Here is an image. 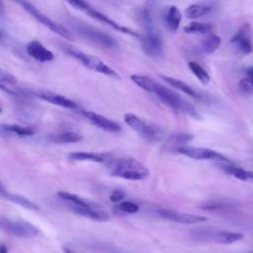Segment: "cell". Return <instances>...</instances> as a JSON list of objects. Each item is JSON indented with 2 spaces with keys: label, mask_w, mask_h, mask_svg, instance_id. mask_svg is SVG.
I'll list each match as a JSON object with an SVG mask.
<instances>
[{
  "label": "cell",
  "mask_w": 253,
  "mask_h": 253,
  "mask_svg": "<svg viewBox=\"0 0 253 253\" xmlns=\"http://www.w3.org/2000/svg\"><path fill=\"white\" fill-rule=\"evenodd\" d=\"M116 209L126 213H135L139 211L138 205L130 201H122L118 203L116 206Z\"/></svg>",
  "instance_id": "d6a6232c"
},
{
  "label": "cell",
  "mask_w": 253,
  "mask_h": 253,
  "mask_svg": "<svg viewBox=\"0 0 253 253\" xmlns=\"http://www.w3.org/2000/svg\"><path fill=\"white\" fill-rule=\"evenodd\" d=\"M34 96L48 102L52 105H56L65 109H69V110H78L80 109L79 106L72 100L59 95V94H55V93H51V92H33L32 93Z\"/></svg>",
  "instance_id": "5bb4252c"
},
{
  "label": "cell",
  "mask_w": 253,
  "mask_h": 253,
  "mask_svg": "<svg viewBox=\"0 0 253 253\" xmlns=\"http://www.w3.org/2000/svg\"><path fill=\"white\" fill-rule=\"evenodd\" d=\"M189 68L192 71V73L199 79L200 82L203 84H208L211 81V77L208 73V71L197 61H190L189 62Z\"/></svg>",
  "instance_id": "f1b7e54d"
},
{
  "label": "cell",
  "mask_w": 253,
  "mask_h": 253,
  "mask_svg": "<svg viewBox=\"0 0 253 253\" xmlns=\"http://www.w3.org/2000/svg\"><path fill=\"white\" fill-rule=\"evenodd\" d=\"M220 43H221V40L218 36L211 35L202 42L201 48L205 53L210 54L214 52L220 46Z\"/></svg>",
  "instance_id": "83f0119b"
},
{
  "label": "cell",
  "mask_w": 253,
  "mask_h": 253,
  "mask_svg": "<svg viewBox=\"0 0 253 253\" xmlns=\"http://www.w3.org/2000/svg\"><path fill=\"white\" fill-rule=\"evenodd\" d=\"M210 238L217 243L221 244H232L234 242H237L241 239H243V234L241 232H235V231H222L217 230L214 232L207 233Z\"/></svg>",
  "instance_id": "ffe728a7"
},
{
  "label": "cell",
  "mask_w": 253,
  "mask_h": 253,
  "mask_svg": "<svg viewBox=\"0 0 253 253\" xmlns=\"http://www.w3.org/2000/svg\"><path fill=\"white\" fill-rule=\"evenodd\" d=\"M239 90L244 94H252L253 93V79L249 77H245L241 79L238 83Z\"/></svg>",
  "instance_id": "836d02e7"
},
{
  "label": "cell",
  "mask_w": 253,
  "mask_h": 253,
  "mask_svg": "<svg viewBox=\"0 0 253 253\" xmlns=\"http://www.w3.org/2000/svg\"><path fill=\"white\" fill-rule=\"evenodd\" d=\"M0 38H1V33H0Z\"/></svg>",
  "instance_id": "b9f144b4"
},
{
  "label": "cell",
  "mask_w": 253,
  "mask_h": 253,
  "mask_svg": "<svg viewBox=\"0 0 253 253\" xmlns=\"http://www.w3.org/2000/svg\"><path fill=\"white\" fill-rule=\"evenodd\" d=\"M82 139V135L75 131H62L58 133L51 134L49 140L54 143H75Z\"/></svg>",
  "instance_id": "484cf974"
},
{
  "label": "cell",
  "mask_w": 253,
  "mask_h": 253,
  "mask_svg": "<svg viewBox=\"0 0 253 253\" xmlns=\"http://www.w3.org/2000/svg\"><path fill=\"white\" fill-rule=\"evenodd\" d=\"M57 196L70 203L71 206H77V207H100L99 205H97L96 203L94 202H91L89 200H86L82 197H79L75 194H72V193H69V192H66V191H59L57 193Z\"/></svg>",
  "instance_id": "603a6c76"
},
{
  "label": "cell",
  "mask_w": 253,
  "mask_h": 253,
  "mask_svg": "<svg viewBox=\"0 0 253 253\" xmlns=\"http://www.w3.org/2000/svg\"><path fill=\"white\" fill-rule=\"evenodd\" d=\"M69 5H71L72 7H74L75 9L77 10H80L84 13H86L87 15H89L91 18L103 23V24H106L108 25L109 27H111L112 29L120 32V33H123V34H126V35H129V36H133V37H136V38H140V35L137 34L136 32L115 22L114 20L110 19L108 16H106L105 14L101 13L100 11L96 10L95 8H93L92 6H90L85 0H65Z\"/></svg>",
  "instance_id": "8992f818"
},
{
  "label": "cell",
  "mask_w": 253,
  "mask_h": 253,
  "mask_svg": "<svg viewBox=\"0 0 253 253\" xmlns=\"http://www.w3.org/2000/svg\"><path fill=\"white\" fill-rule=\"evenodd\" d=\"M71 210L84 217H88L90 219L96 221H107L109 220V214L101 209V207H77L71 206Z\"/></svg>",
  "instance_id": "ac0fdd59"
},
{
  "label": "cell",
  "mask_w": 253,
  "mask_h": 253,
  "mask_svg": "<svg viewBox=\"0 0 253 253\" xmlns=\"http://www.w3.org/2000/svg\"><path fill=\"white\" fill-rule=\"evenodd\" d=\"M64 252L65 253H75V252H73L71 249H69V248H64Z\"/></svg>",
  "instance_id": "ab89813d"
},
{
  "label": "cell",
  "mask_w": 253,
  "mask_h": 253,
  "mask_svg": "<svg viewBox=\"0 0 253 253\" xmlns=\"http://www.w3.org/2000/svg\"><path fill=\"white\" fill-rule=\"evenodd\" d=\"M252 28L248 23H244L235 35L230 39V42L236 46L242 54H250L253 51Z\"/></svg>",
  "instance_id": "8fae6325"
},
{
  "label": "cell",
  "mask_w": 253,
  "mask_h": 253,
  "mask_svg": "<svg viewBox=\"0 0 253 253\" xmlns=\"http://www.w3.org/2000/svg\"><path fill=\"white\" fill-rule=\"evenodd\" d=\"M193 138H194L193 134L185 133V132H176V133H173V134L170 135V137L168 138V141L173 144L172 147L176 148L178 146L187 144Z\"/></svg>",
  "instance_id": "1f68e13d"
},
{
  "label": "cell",
  "mask_w": 253,
  "mask_h": 253,
  "mask_svg": "<svg viewBox=\"0 0 253 253\" xmlns=\"http://www.w3.org/2000/svg\"><path fill=\"white\" fill-rule=\"evenodd\" d=\"M217 166L226 174L233 176L237 180L253 183V171L246 170L244 168L238 167L233 163L227 162H217Z\"/></svg>",
  "instance_id": "e0dca14e"
},
{
  "label": "cell",
  "mask_w": 253,
  "mask_h": 253,
  "mask_svg": "<svg viewBox=\"0 0 253 253\" xmlns=\"http://www.w3.org/2000/svg\"><path fill=\"white\" fill-rule=\"evenodd\" d=\"M108 251L110 253H132V252H128V251H126L124 249H117V248H109Z\"/></svg>",
  "instance_id": "d590c367"
},
{
  "label": "cell",
  "mask_w": 253,
  "mask_h": 253,
  "mask_svg": "<svg viewBox=\"0 0 253 253\" xmlns=\"http://www.w3.org/2000/svg\"><path fill=\"white\" fill-rule=\"evenodd\" d=\"M27 53L40 62H49L54 58L53 53L39 41H31L28 43Z\"/></svg>",
  "instance_id": "9a60e30c"
},
{
  "label": "cell",
  "mask_w": 253,
  "mask_h": 253,
  "mask_svg": "<svg viewBox=\"0 0 253 253\" xmlns=\"http://www.w3.org/2000/svg\"><path fill=\"white\" fill-rule=\"evenodd\" d=\"M85 118H87L93 125H95L97 127L109 131V132H119L122 127L121 125L111 119H108L100 114H97L92 111H81Z\"/></svg>",
  "instance_id": "4fadbf2b"
},
{
  "label": "cell",
  "mask_w": 253,
  "mask_h": 253,
  "mask_svg": "<svg viewBox=\"0 0 253 253\" xmlns=\"http://www.w3.org/2000/svg\"><path fill=\"white\" fill-rule=\"evenodd\" d=\"M68 158L72 161H92L97 163H108L113 159V155L110 153L75 151V152L69 153Z\"/></svg>",
  "instance_id": "2e32d148"
},
{
  "label": "cell",
  "mask_w": 253,
  "mask_h": 253,
  "mask_svg": "<svg viewBox=\"0 0 253 253\" xmlns=\"http://www.w3.org/2000/svg\"><path fill=\"white\" fill-rule=\"evenodd\" d=\"M125 123L132 128L139 136L148 142H159L164 138V130L153 123H147L132 113H126Z\"/></svg>",
  "instance_id": "3957f363"
},
{
  "label": "cell",
  "mask_w": 253,
  "mask_h": 253,
  "mask_svg": "<svg viewBox=\"0 0 253 253\" xmlns=\"http://www.w3.org/2000/svg\"><path fill=\"white\" fill-rule=\"evenodd\" d=\"M14 1L17 2L33 18H35L38 22H40L42 25H43L44 27H46L53 33L57 34L58 36H60L63 39L71 40V41L73 40V36H72L71 32H69L64 27H62V26L56 24L55 22H53L52 20H50L47 16H45L43 13H42L34 4L29 2L28 0H14Z\"/></svg>",
  "instance_id": "52a82bcc"
},
{
  "label": "cell",
  "mask_w": 253,
  "mask_h": 253,
  "mask_svg": "<svg viewBox=\"0 0 253 253\" xmlns=\"http://www.w3.org/2000/svg\"><path fill=\"white\" fill-rule=\"evenodd\" d=\"M245 73H246L247 77L253 79V67H248V68H246V69H245Z\"/></svg>",
  "instance_id": "74e56055"
},
{
  "label": "cell",
  "mask_w": 253,
  "mask_h": 253,
  "mask_svg": "<svg viewBox=\"0 0 253 253\" xmlns=\"http://www.w3.org/2000/svg\"><path fill=\"white\" fill-rule=\"evenodd\" d=\"M0 129L3 132L15 134L18 136H32L36 132V130L31 126H21V125H16V124L0 125Z\"/></svg>",
  "instance_id": "cb8c5ba5"
},
{
  "label": "cell",
  "mask_w": 253,
  "mask_h": 253,
  "mask_svg": "<svg viewBox=\"0 0 253 253\" xmlns=\"http://www.w3.org/2000/svg\"><path fill=\"white\" fill-rule=\"evenodd\" d=\"M211 7L204 4H193L186 8L185 15L188 19H198L211 13Z\"/></svg>",
  "instance_id": "4316f807"
},
{
  "label": "cell",
  "mask_w": 253,
  "mask_h": 253,
  "mask_svg": "<svg viewBox=\"0 0 253 253\" xmlns=\"http://www.w3.org/2000/svg\"><path fill=\"white\" fill-rule=\"evenodd\" d=\"M60 47L61 49L68 54L69 56L75 58L76 60H78L79 62H81L85 67H87L90 70H93L95 72L110 76V77H114V78H120L119 74L113 69L111 68L109 65H107L103 60H101L99 57L86 53L78 48H76L75 46H72L70 44L61 42L60 43Z\"/></svg>",
  "instance_id": "7a4b0ae2"
},
{
  "label": "cell",
  "mask_w": 253,
  "mask_h": 253,
  "mask_svg": "<svg viewBox=\"0 0 253 253\" xmlns=\"http://www.w3.org/2000/svg\"><path fill=\"white\" fill-rule=\"evenodd\" d=\"M155 213L160 216L161 218L171 220L178 223H184V224H195V223H201L204 221H207L208 218L199 214L189 213V212H182L175 210L170 209H156Z\"/></svg>",
  "instance_id": "30bf717a"
},
{
  "label": "cell",
  "mask_w": 253,
  "mask_h": 253,
  "mask_svg": "<svg viewBox=\"0 0 253 253\" xmlns=\"http://www.w3.org/2000/svg\"><path fill=\"white\" fill-rule=\"evenodd\" d=\"M212 31V26L208 23H200V22H192L188 26L184 28V32L186 34H208Z\"/></svg>",
  "instance_id": "f546056e"
},
{
  "label": "cell",
  "mask_w": 253,
  "mask_h": 253,
  "mask_svg": "<svg viewBox=\"0 0 253 253\" xmlns=\"http://www.w3.org/2000/svg\"><path fill=\"white\" fill-rule=\"evenodd\" d=\"M182 21V14L176 6H170L165 14V24L171 32H176Z\"/></svg>",
  "instance_id": "7402d4cb"
},
{
  "label": "cell",
  "mask_w": 253,
  "mask_h": 253,
  "mask_svg": "<svg viewBox=\"0 0 253 253\" xmlns=\"http://www.w3.org/2000/svg\"><path fill=\"white\" fill-rule=\"evenodd\" d=\"M144 52L151 57H159L163 54V42L160 35L151 27L147 28L143 37H140Z\"/></svg>",
  "instance_id": "7c38bea8"
},
{
  "label": "cell",
  "mask_w": 253,
  "mask_h": 253,
  "mask_svg": "<svg viewBox=\"0 0 253 253\" xmlns=\"http://www.w3.org/2000/svg\"><path fill=\"white\" fill-rule=\"evenodd\" d=\"M130 79L138 87H140L141 89H143L144 91L149 92V93H153L154 90L156 89L157 85L159 84L151 77L146 76V75H141V74H132L130 76Z\"/></svg>",
  "instance_id": "d4e9b609"
},
{
  "label": "cell",
  "mask_w": 253,
  "mask_h": 253,
  "mask_svg": "<svg viewBox=\"0 0 253 253\" xmlns=\"http://www.w3.org/2000/svg\"><path fill=\"white\" fill-rule=\"evenodd\" d=\"M0 196L9 201L12 202L14 204H17L27 210H31V211H39V206L37 204H35L34 202H32L31 200L18 195V194H14L11 192H8L6 189H4L2 186H0Z\"/></svg>",
  "instance_id": "d6986e66"
},
{
  "label": "cell",
  "mask_w": 253,
  "mask_h": 253,
  "mask_svg": "<svg viewBox=\"0 0 253 253\" xmlns=\"http://www.w3.org/2000/svg\"><path fill=\"white\" fill-rule=\"evenodd\" d=\"M5 11V8H4V4H3V1L0 0V15H2Z\"/></svg>",
  "instance_id": "f35d334b"
},
{
  "label": "cell",
  "mask_w": 253,
  "mask_h": 253,
  "mask_svg": "<svg viewBox=\"0 0 253 253\" xmlns=\"http://www.w3.org/2000/svg\"><path fill=\"white\" fill-rule=\"evenodd\" d=\"M0 253H8V247L3 242H0Z\"/></svg>",
  "instance_id": "8d00e7d4"
},
{
  "label": "cell",
  "mask_w": 253,
  "mask_h": 253,
  "mask_svg": "<svg viewBox=\"0 0 253 253\" xmlns=\"http://www.w3.org/2000/svg\"><path fill=\"white\" fill-rule=\"evenodd\" d=\"M174 150L177 153H180L182 155H185L189 158L195 159V160H211L215 162H227V163H233L230 159H228L223 154L205 147H195V146H189L187 144L178 146L174 148Z\"/></svg>",
  "instance_id": "ba28073f"
},
{
  "label": "cell",
  "mask_w": 253,
  "mask_h": 253,
  "mask_svg": "<svg viewBox=\"0 0 253 253\" xmlns=\"http://www.w3.org/2000/svg\"><path fill=\"white\" fill-rule=\"evenodd\" d=\"M70 27L79 37L106 48H118V42L110 35L80 22H70Z\"/></svg>",
  "instance_id": "5b68a950"
},
{
  "label": "cell",
  "mask_w": 253,
  "mask_h": 253,
  "mask_svg": "<svg viewBox=\"0 0 253 253\" xmlns=\"http://www.w3.org/2000/svg\"><path fill=\"white\" fill-rule=\"evenodd\" d=\"M125 197H126L125 192H123L122 190L116 189V190H114V191L111 193V195H110V201H111L112 203H114V204H118V203L124 201Z\"/></svg>",
  "instance_id": "e575fe53"
},
{
  "label": "cell",
  "mask_w": 253,
  "mask_h": 253,
  "mask_svg": "<svg viewBox=\"0 0 253 253\" xmlns=\"http://www.w3.org/2000/svg\"><path fill=\"white\" fill-rule=\"evenodd\" d=\"M153 94H155L161 100V102H163L168 107L181 111L194 119H201V116L197 109L190 102L183 99L175 91L158 84Z\"/></svg>",
  "instance_id": "277c9868"
},
{
  "label": "cell",
  "mask_w": 253,
  "mask_h": 253,
  "mask_svg": "<svg viewBox=\"0 0 253 253\" xmlns=\"http://www.w3.org/2000/svg\"><path fill=\"white\" fill-rule=\"evenodd\" d=\"M0 113H1V108H0Z\"/></svg>",
  "instance_id": "60d3db41"
},
{
  "label": "cell",
  "mask_w": 253,
  "mask_h": 253,
  "mask_svg": "<svg viewBox=\"0 0 253 253\" xmlns=\"http://www.w3.org/2000/svg\"><path fill=\"white\" fill-rule=\"evenodd\" d=\"M0 228L5 232L17 237H35L39 235L40 229L33 223L26 220H10L5 217H0Z\"/></svg>",
  "instance_id": "9c48e42d"
},
{
  "label": "cell",
  "mask_w": 253,
  "mask_h": 253,
  "mask_svg": "<svg viewBox=\"0 0 253 253\" xmlns=\"http://www.w3.org/2000/svg\"><path fill=\"white\" fill-rule=\"evenodd\" d=\"M161 79L163 81H165L168 85H170L171 87L183 92L184 94L194 98V99H201V95L193 88L191 87L189 84H187L186 82L176 79L174 77H170V76H166V75H161Z\"/></svg>",
  "instance_id": "44dd1931"
},
{
  "label": "cell",
  "mask_w": 253,
  "mask_h": 253,
  "mask_svg": "<svg viewBox=\"0 0 253 253\" xmlns=\"http://www.w3.org/2000/svg\"><path fill=\"white\" fill-rule=\"evenodd\" d=\"M16 83H17V80H16V78L11 73H9L8 71L0 68V89L1 90L5 91L8 94L16 96L17 95L16 92L12 91L11 89H9L8 87L5 86L6 84H8V85H15Z\"/></svg>",
  "instance_id": "4dcf8cb0"
},
{
  "label": "cell",
  "mask_w": 253,
  "mask_h": 253,
  "mask_svg": "<svg viewBox=\"0 0 253 253\" xmlns=\"http://www.w3.org/2000/svg\"><path fill=\"white\" fill-rule=\"evenodd\" d=\"M106 164L109 173L114 177L130 181L145 180L149 177L148 168L133 157L126 156L119 159H112Z\"/></svg>",
  "instance_id": "6da1fadb"
}]
</instances>
